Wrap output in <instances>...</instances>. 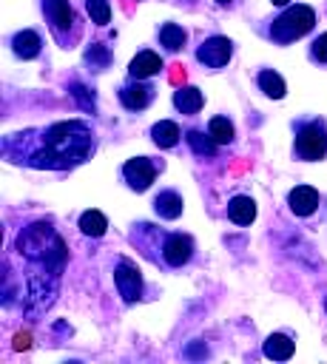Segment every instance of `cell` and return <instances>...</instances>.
<instances>
[{
  "instance_id": "cell-3",
  "label": "cell",
  "mask_w": 327,
  "mask_h": 364,
  "mask_svg": "<svg viewBox=\"0 0 327 364\" xmlns=\"http://www.w3.org/2000/svg\"><path fill=\"white\" fill-rule=\"evenodd\" d=\"M313 26H316V11H313L310 6H304V3H296V6H287V9L270 23L267 37H270L273 43H279V46H287V43L304 37Z\"/></svg>"
},
{
  "instance_id": "cell-6",
  "label": "cell",
  "mask_w": 327,
  "mask_h": 364,
  "mask_svg": "<svg viewBox=\"0 0 327 364\" xmlns=\"http://www.w3.org/2000/svg\"><path fill=\"white\" fill-rule=\"evenodd\" d=\"M230 54H233V43H230L227 37H222V34H213V37L202 40V46L196 48V60H199L202 65H208V68H222V65H227Z\"/></svg>"
},
{
  "instance_id": "cell-5",
  "label": "cell",
  "mask_w": 327,
  "mask_h": 364,
  "mask_svg": "<svg viewBox=\"0 0 327 364\" xmlns=\"http://www.w3.org/2000/svg\"><path fill=\"white\" fill-rule=\"evenodd\" d=\"M159 162H154V159H148V156H134V159H128L125 165H122V179L128 182V188H134V191H148L151 188V182H154V176L159 173Z\"/></svg>"
},
{
  "instance_id": "cell-8",
  "label": "cell",
  "mask_w": 327,
  "mask_h": 364,
  "mask_svg": "<svg viewBox=\"0 0 327 364\" xmlns=\"http://www.w3.org/2000/svg\"><path fill=\"white\" fill-rule=\"evenodd\" d=\"M159 250H162V259H165L168 267H182L193 256V239L185 236V233H168L162 239V247Z\"/></svg>"
},
{
  "instance_id": "cell-4",
  "label": "cell",
  "mask_w": 327,
  "mask_h": 364,
  "mask_svg": "<svg viewBox=\"0 0 327 364\" xmlns=\"http://www.w3.org/2000/svg\"><path fill=\"white\" fill-rule=\"evenodd\" d=\"M293 151L304 162H316L327 156V122L324 119H304L296 125Z\"/></svg>"
},
{
  "instance_id": "cell-20",
  "label": "cell",
  "mask_w": 327,
  "mask_h": 364,
  "mask_svg": "<svg viewBox=\"0 0 327 364\" xmlns=\"http://www.w3.org/2000/svg\"><path fill=\"white\" fill-rule=\"evenodd\" d=\"M185 142L193 148L196 156H213V154H216V145H219L210 134L196 131V128H188V131H185Z\"/></svg>"
},
{
  "instance_id": "cell-1",
  "label": "cell",
  "mask_w": 327,
  "mask_h": 364,
  "mask_svg": "<svg viewBox=\"0 0 327 364\" xmlns=\"http://www.w3.org/2000/svg\"><path fill=\"white\" fill-rule=\"evenodd\" d=\"M6 156L14 162L40 168V171H65L85 162L94 151V131L80 122H54L48 128H34L23 134H11L3 142Z\"/></svg>"
},
{
  "instance_id": "cell-27",
  "label": "cell",
  "mask_w": 327,
  "mask_h": 364,
  "mask_svg": "<svg viewBox=\"0 0 327 364\" xmlns=\"http://www.w3.org/2000/svg\"><path fill=\"white\" fill-rule=\"evenodd\" d=\"M310 57H313L316 63H327V34H318V37L313 40V46H310Z\"/></svg>"
},
{
  "instance_id": "cell-31",
  "label": "cell",
  "mask_w": 327,
  "mask_h": 364,
  "mask_svg": "<svg viewBox=\"0 0 327 364\" xmlns=\"http://www.w3.org/2000/svg\"><path fill=\"white\" fill-rule=\"evenodd\" d=\"M324 310H327V299H324Z\"/></svg>"
},
{
  "instance_id": "cell-25",
  "label": "cell",
  "mask_w": 327,
  "mask_h": 364,
  "mask_svg": "<svg viewBox=\"0 0 327 364\" xmlns=\"http://www.w3.org/2000/svg\"><path fill=\"white\" fill-rule=\"evenodd\" d=\"M85 11L91 14V20H94L97 26H105V23L111 20V6H108V0H85Z\"/></svg>"
},
{
  "instance_id": "cell-12",
  "label": "cell",
  "mask_w": 327,
  "mask_h": 364,
  "mask_svg": "<svg viewBox=\"0 0 327 364\" xmlns=\"http://www.w3.org/2000/svg\"><path fill=\"white\" fill-rule=\"evenodd\" d=\"M40 48H43V40H40V34L31 31V28H23V31H17V34L11 37V51H14L20 60H34V57L40 54Z\"/></svg>"
},
{
  "instance_id": "cell-10",
  "label": "cell",
  "mask_w": 327,
  "mask_h": 364,
  "mask_svg": "<svg viewBox=\"0 0 327 364\" xmlns=\"http://www.w3.org/2000/svg\"><path fill=\"white\" fill-rule=\"evenodd\" d=\"M151 100H154V88L145 85V82H139V80L125 82V85L119 88V102H122L128 111H142V108H148Z\"/></svg>"
},
{
  "instance_id": "cell-18",
  "label": "cell",
  "mask_w": 327,
  "mask_h": 364,
  "mask_svg": "<svg viewBox=\"0 0 327 364\" xmlns=\"http://www.w3.org/2000/svg\"><path fill=\"white\" fill-rule=\"evenodd\" d=\"M179 136H182V131H179V125L171 122V119H159V122L151 128V139H154L159 148H173V145L179 142Z\"/></svg>"
},
{
  "instance_id": "cell-2",
  "label": "cell",
  "mask_w": 327,
  "mask_h": 364,
  "mask_svg": "<svg viewBox=\"0 0 327 364\" xmlns=\"http://www.w3.org/2000/svg\"><path fill=\"white\" fill-rule=\"evenodd\" d=\"M17 250L28 262L48 267V270H57V273L65 264V245L48 222H34V225L23 228L17 236Z\"/></svg>"
},
{
  "instance_id": "cell-11",
  "label": "cell",
  "mask_w": 327,
  "mask_h": 364,
  "mask_svg": "<svg viewBox=\"0 0 327 364\" xmlns=\"http://www.w3.org/2000/svg\"><path fill=\"white\" fill-rule=\"evenodd\" d=\"M287 205L296 216H310L316 208H318V191L310 188V185H296L290 193H287Z\"/></svg>"
},
{
  "instance_id": "cell-28",
  "label": "cell",
  "mask_w": 327,
  "mask_h": 364,
  "mask_svg": "<svg viewBox=\"0 0 327 364\" xmlns=\"http://www.w3.org/2000/svg\"><path fill=\"white\" fill-rule=\"evenodd\" d=\"M14 347H28V336H17V344Z\"/></svg>"
},
{
  "instance_id": "cell-29",
  "label": "cell",
  "mask_w": 327,
  "mask_h": 364,
  "mask_svg": "<svg viewBox=\"0 0 327 364\" xmlns=\"http://www.w3.org/2000/svg\"><path fill=\"white\" fill-rule=\"evenodd\" d=\"M270 3H276V6H287L290 0H270Z\"/></svg>"
},
{
  "instance_id": "cell-14",
  "label": "cell",
  "mask_w": 327,
  "mask_h": 364,
  "mask_svg": "<svg viewBox=\"0 0 327 364\" xmlns=\"http://www.w3.org/2000/svg\"><path fill=\"white\" fill-rule=\"evenodd\" d=\"M182 208H185V202H182V196L176 191H159L156 199H154V210L162 219H179Z\"/></svg>"
},
{
  "instance_id": "cell-24",
  "label": "cell",
  "mask_w": 327,
  "mask_h": 364,
  "mask_svg": "<svg viewBox=\"0 0 327 364\" xmlns=\"http://www.w3.org/2000/svg\"><path fill=\"white\" fill-rule=\"evenodd\" d=\"M208 134H210L219 145L233 142V125H230V119H227V117H213V119H210V125H208Z\"/></svg>"
},
{
  "instance_id": "cell-30",
  "label": "cell",
  "mask_w": 327,
  "mask_h": 364,
  "mask_svg": "<svg viewBox=\"0 0 327 364\" xmlns=\"http://www.w3.org/2000/svg\"><path fill=\"white\" fill-rule=\"evenodd\" d=\"M216 3H219V6H227V3H233V0H216Z\"/></svg>"
},
{
  "instance_id": "cell-19",
  "label": "cell",
  "mask_w": 327,
  "mask_h": 364,
  "mask_svg": "<svg viewBox=\"0 0 327 364\" xmlns=\"http://www.w3.org/2000/svg\"><path fill=\"white\" fill-rule=\"evenodd\" d=\"M256 82H259V88L264 91V97H270V100H282V97H284V91H287V85H284L282 74H276L273 68H264V71H259Z\"/></svg>"
},
{
  "instance_id": "cell-23",
  "label": "cell",
  "mask_w": 327,
  "mask_h": 364,
  "mask_svg": "<svg viewBox=\"0 0 327 364\" xmlns=\"http://www.w3.org/2000/svg\"><path fill=\"white\" fill-rule=\"evenodd\" d=\"M85 63H88L94 71L108 68V63H111V51H108V46H102V43H91V46L85 48Z\"/></svg>"
},
{
  "instance_id": "cell-26",
  "label": "cell",
  "mask_w": 327,
  "mask_h": 364,
  "mask_svg": "<svg viewBox=\"0 0 327 364\" xmlns=\"http://www.w3.org/2000/svg\"><path fill=\"white\" fill-rule=\"evenodd\" d=\"M68 91H71V97L77 100V105H80L82 111H94V108H97V102H94V94H91V88H85L82 82H71V85H68Z\"/></svg>"
},
{
  "instance_id": "cell-7",
  "label": "cell",
  "mask_w": 327,
  "mask_h": 364,
  "mask_svg": "<svg viewBox=\"0 0 327 364\" xmlns=\"http://www.w3.org/2000/svg\"><path fill=\"white\" fill-rule=\"evenodd\" d=\"M114 282H117V290H119L122 301L131 304V301H136L142 296V276H139V270H136L134 262L119 259L117 262V270H114Z\"/></svg>"
},
{
  "instance_id": "cell-15",
  "label": "cell",
  "mask_w": 327,
  "mask_h": 364,
  "mask_svg": "<svg viewBox=\"0 0 327 364\" xmlns=\"http://www.w3.org/2000/svg\"><path fill=\"white\" fill-rule=\"evenodd\" d=\"M173 105L182 111V114H196L202 105H205V97L196 85H182L173 91Z\"/></svg>"
},
{
  "instance_id": "cell-9",
  "label": "cell",
  "mask_w": 327,
  "mask_h": 364,
  "mask_svg": "<svg viewBox=\"0 0 327 364\" xmlns=\"http://www.w3.org/2000/svg\"><path fill=\"white\" fill-rule=\"evenodd\" d=\"M43 11H45V17L51 23V31L65 43V31L74 28V23H77L71 3L68 0H43Z\"/></svg>"
},
{
  "instance_id": "cell-13",
  "label": "cell",
  "mask_w": 327,
  "mask_h": 364,
  "mask_svg": "<svg viewBox=\"0 0 327 364\" xmlns=\"http://www.w3.org/2000/svg\"><path fill=\"white\" fill-rule=\"evenodd\" d=\"M162 71V57L154 54V51H139L131 63H128V74L134 80H145V77H154Z\"/></svg>"
},
{
  "instance_id": "cell-21",
  "label": "cell",
  "mask_w": 327,
  "mask_h": 364,
  "mask_svg": "<svg viewBox=\"0 0 327 364\" xmlns=\"http://www.w3.org/2000/svg\"><path fill=\"white\" fill-rule=\"evenodd\" d=\"M185 40H188L185 28L176 26V23H165V26L159 28V43H162L168 51H179V48L185 46Z\"/></svg>"
},
{
  "instance_id": "cell-22",
  "label": "cell",
  "mask_w": 327,
  "mask_h": 364,
  "mask_svg": "<svg viewBox=\"0 0 327 364\" xmlns=\"http://www.w3.org/2000/svg\"><path fill=\"white\" fill-rule=\"evenodd\" d=\"M105 228H108V219L100 213V210H85L82 216H80V230L85 233V236H102L105 233Z\"/></svg>"
},
{
  "instance_id": "cell-16",
  "label": "cell",
  "mask_w": 327,
  "mask_h": 364,
  "mask_svg": "<svg viewBox=\"0 0 327 364\" xmlns=\"http://www.w3.org/2000/svg\"><path fill=\"white\" fill-rule=\"evenodd\" d=\"M227 219L236 225H250L256 219V202L250 196H233L227 202Z\"/></svg>"
},
{
  "instance_id": "cell-17",
  "label": "cell",
  "mask_w": 327,
  "mask_h": 364,
  "mask_svg": "<svg viewBox=\"0 0 327 364\" xmlns=\"http://www.w3.org/2000/svg\"><path fill=\"white\" fill-rule=\"evenodd\" d=\"M264 355L267 358H273V361H287L290 355H293V341H290V336H284V333H273V336H267L264 338Z\"/></svg>"
}]
</instances>
